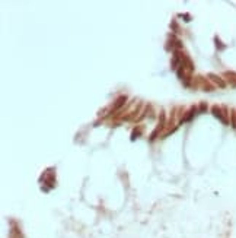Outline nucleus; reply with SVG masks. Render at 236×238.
Here are the masks:
<instances>
[{
    "instance_id": "1",
    "label": "nucleus",
    "mask_w": 236,
    "mask_h": 238,
    "mask_svg": "<svg viewBox=\"0 0 236 238\" xmlns=\"http://www.w3.org/2000/svg\"><path fill=\"white\" fill-rule=\"evenodd\" d=\"M212 111H213V115L214 117H217L220 121L223 124H229V121L225 118V115H223V111H221V107H219V105H214V107L212 108Z\"/></svg>"
},
{
    "instance_id": "2",
    "label": "nucleus",
    "mask_w": 236,
    "mask_h": 238,
    "mask_svg": "<svg viewBox=\"0 0 236 238\" xmlns=\"http://www.w3.org/2000/svg\"><path fill=\"white\" fill-rule=\"evenodd\" d=\"M209 79H210L212 82H214L216 85H219L220 88H225V86H226V82H225V81H223L220 76H217V74L210 73V74H209Z\"/></svg>"
},
{
    "instance_id": "3",
    "label": "nucleus",
    "mask_w": 236,
    "mask_h": 238,
    "mask_svg": "<svg viewBox=\"0 0 236 238\" xmlns=\"http://www.w3.org/2000/svg\"><path fill=\"white\" fill-rule=\"evenodd\" d=\"M223 76H225V79H226L232 86H236V73L235 72H225Z\"/></svg>"
},
{
    "instance_id": "4",
    "label": "nucleus",
    "mask_w": 236,
    "mask_h": 238,
    "mask_svg": "<svg viewBox=\"0 0 236 238\" xmlns=\"http://www.w3.org/2000/svg\"><path fill=\"white\" fill-rule=\"evenodd\" d=\"M197 111H198V107H192L191 110H189V113H188L184 118H181V123H185V121H189L192 117H194V114H196Z\"/></svg>"
},
{
    "instance_id": "5",
    "label": "nucleus",
    "mask_w": 236,
    "mask_h": 238,
    "mask_svg": "<svg viewBox=\"0 0 236 238\" xmlns=\"http://www.w3.org/2000/svg\"><path fill=\"white\" fill-rule=\"evenodd\" d=\"M125 101H127V97H118L117 101H115V104H114V110H120V108L125 104Z\"/></svg>"
},
{
    "instance_id": "6",
    "label": "nucleus",
    "mask_w": 236,
    "mask_h": 238,
    "mask_svg": "<svg viewBox=\"0 0 236 238\" xmlns=\"http://www.w3.org/2000/svg\"><path fill=\"white\" fill-rule=\"evenodd\" d=\"M10 238H22V234H21L19 228L13 226V228L10 230Z\"/></svg>"
},
{
    "instance_id": "7",
    "label": "nucleus",
    "mask_w": 236,
    "mask_h": 238,
    "mask_svg": "<svg viewBox=\"0 0 236 238\" xmlns=\"http://www.w3.org/2000/svg\"><path fill=\"white\" fill-rule=\"evenodd\" d=\"M140 131H141V127H137V129H136V130L133 131V136H131V140L137 139L138 136H140Z\"/></svg>"
},
{
    "instance_id": "8",
    "label": "nucleus",
    "mask_w": 236,
    "mask_h": 238,
    "mask_svg": "<svg viewBox=\"0 0 236 238\" xmlns=\"http://www.w3.org/2000/svg\"><path fill=\"white\" fill-rule=\"evenodd\" d=\"M207 111V104L205 102H201L200 105H198V113H205Z\"/></svg>"
},
{
    "instance_id": "9",
    "label": "nucleus",
    "mask_w": 236,
    "mask_h": 238,
    "mask_svg": "<svg viewBox=\"0 0 236 238\" xmlns=\"http://www.w3.org/2000/svg\"><path fill=\"white\" fill-rule=\"evenodd\" d=\"M232 126L236 129V110H232Z\"/></svg>"
},
{
    "instance_id": "10",
    "label": "nucleus",
    "mask_w": 236,
    "mask_h": 238,
    "mask_svg": "<svg viewBox=\"0 0 236 238\" xmlns=\"http://www.w3.org/2000/svg\"><path fill=\"white\" fill-rule=\"evenodd\" d=\"M216 45H217L219 48H225V45H223V44L220 42V40H219V38H217V37H216Z\"/></svg>"
},
{
    "instance_id": "11",
    "label": "nucleus",
    "mask_w": 236,
    "mask_h": 238,
    "mask_svg": "<svg viewBox=\"0 0 236 238\" xmlns=\"http://www.w3.org/2000/svg\"><path fill=\"white\" fill-rule=\"evenodd\" d=\"M184 19H185V21H191V18H189V15H184Z\"/></svg>"
}]
</instances>
